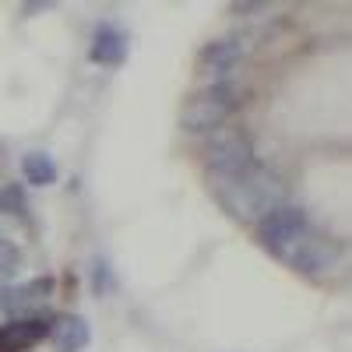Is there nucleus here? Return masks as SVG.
Instances as JSON below:
<instances>
[{"label": "nucleus", "mask_w": 352, "mask_h": 352, "mask_svg": "<svg viewBox=\"0 0 352 352\" xmlns=\"http://www.w3.org/2000/svg\"><path fill=\"white\" fill-rule=\"evenodd\" d=\"M53 296V278H36V282H8L0 285V310H4L11 320L14 317H32L43 314V303Z\"/></svg>", "instance_id": "39448f33"}, {"label": "nucleus", "mask_w": 352, "mask_h": 352, "mask_svg": "<svg viewBox=\"0 0 352 352\" xmlns=\"http://www.w3.org/2000/svg\"><path fill=\"white\" fill-rule=\"evenodd\" d=\"M257 240L268 254H275L289 268H296L310 278L328 275L338 264V247L324 232H317L310 226V219L300 204H289V201L257 222Z\"/></svg>", "instance_id": "f257e3e1"}, {"label": "nucleus", "mask_w": 352, "mask_h": 352, "mask_svg": "<svg viewBox=\"0 0 352 352\" xmlns=\"http://www.w3.org/2000/svg\"><path fill=\"white\" fill-rule=\"evenodd\" d=\"M232 109H236V88H232V81H212V85L197 88L184 102L180 127L190 134H212V131L226 127Z\"/></svg>", "instance_id": "7ed1b4c3"}, {"label": "nucleus", "mask_w": 352, "mask_h": 352, "mask_svg": "<svg viewBox=\"0 0 352 352\" xmlns=\"http://www.w3.org/2000/svg\"><path fill=\"white\" fill-rule=\"evenodd\" d=\"M243 60V43L236 36H226V39H215L201 50V71L208 74L212 81H229L232 67Z\"/></svg>", "instance_id": "6e6552de"}, {"label": "nucleus", "mask_w": 352, "mask_h": 352, "mask_svg": "<svg viewBox=\"0 0 352 352\" xmlns=\"http://www.w3.org/2000/svg\"><path fill=\"white\" fill-rule=\"evenodd\" d=\"M21 176H25L32 187H50V184H56L60 169H56V159H53L50 152L36 148V152H28V155L21 159Z\"/></svg>", "instance_id": "9d476101"}, {"label": "nucleus", "mask_w": 352, "mask_h": 352, "mask_svg": "<svg viewBox=\"0 0 352 352\" xmlns=\"http://www.w3.org/2000/svg\"><path fill=\"white\" fill-rule=\"evenodd\" d=\"M88 60L99 67H120L127 60V32L109 21L96 25L92 43H88Z\"/></svg>", "instance_id": "0eeeda50"}, {"label": "nucleus", "mask_w": 352, "mask_h": 352, "mask_svg": "<svg viewBox=\"0 0 352 352\" xmlns=\"http://www.w3.org/2000/svg\"><path fill=\"white\" fill-rule=\"evenodd\" d=\"M25 268V257H21V247L8 236H0V285H8L18 278V272Z\"/></svg>", "instance_id": "9b49d317"}, {"label": "nucleus", "mask_w": 352, "mask_h": 352, "mask_svg": "<svg viewBox=\"0 0 352 352\" xmlns=\"http://www.w3.org/2000/svg\"><path fill=\"white\" fill-rule=\"evenodd\" d=\"M50 342H53L56 352H85L88 342H92V331H88L85 317H78V314H64V317H53Z\"/></svg>", "instance_id": "1a4fd4ad"}, {"label": "nucleus", "mask_w": 352, "mask_h": 352, "mask_svg": "<svg viewBox=\"0 0 352 352\" xmlns=\"http://www.w3.org/2000/svg\"><path fill=\"white\" fill-rule=\"evenodd\" d=\"M254 144L243 131L236 127H219L204 138V166L212 173V184L215 180H232L254 166Z\"/></svg>", "instance_id": "20e7f679"}, {"label": "nucleus", "mask_w": 352, "mask_h": 352, "mask_svg": "<svg viewBox=\"0 0 352 352\" xmlns=\"http://www.w3.org/2000/svg\"><path fill=\"white\" fill-rule=\"evenodd\" d=\"M50 328H53V317L43 310V314H32V317H14L0 328V352H25L39 345L43 338H50Z\"/></svg>", "instance_id": "423d86ee"}, {"label": "nucleus", "mask_w": 352, "mask_h": 352, "mask_svg": "<svg viewBox=\"0 0 352 352\" xmlns=\"http://www.w3.org/2000/svg\"><path fill=\"white\" fill-rule=\"evenodd\" d=\"M212 190H215L219 204H222L229 215L254 219V222H261L268 212H275L278 204H285L282 180L268 166H261V162H254L247 173L232 176V180H215Z\"/></svg>", "instance_id": "f03ea898"}, {"label": "nucleus", "mask_w": 352, "mask_h": 352, "mask_svg": "<svg viewBox=\"0 0 352 352\" xmlns=\"http://www.w3.org/2000/svg\"><path fill=\"white\" fill-rule=\"evenodd\" d=\"M0 212L14 215V219H25V215H28V208H25V190H21L18 184H11V187L0 190Z\"/></svg>", "instance_id": "f8f14e48"}]
</instances>
